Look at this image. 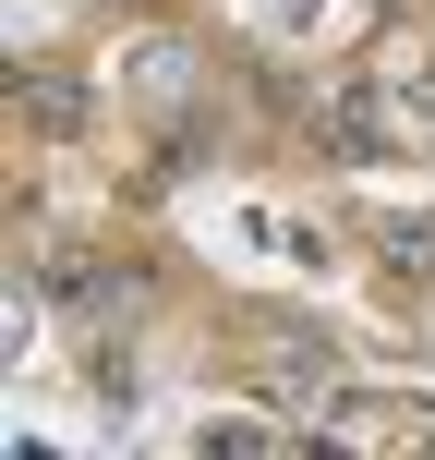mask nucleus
Segmentation results:
<instances>
[{
    "instance_id": "obj_1",
    "label": "nucleus",
    "mask_w": 435,
    "mask_h": 460,
    "mask_svg": "<svg viewBox=\"0 0 435 460\" xmlns=\"http://www.w3.org/2000/svg\"><path fill=\"white\" fill-rule=\"evenodd\" d=\"M24 121H48V134H73V121H85V85H73V61H37V85H24Z\"/></svg>"
}]
</instances>
